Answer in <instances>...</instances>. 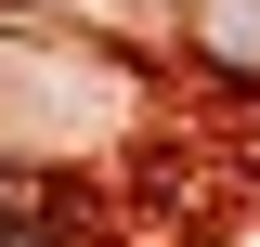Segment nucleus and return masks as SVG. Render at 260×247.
<instances>
[{"label":"nucleus","instance_id":"nucleus-2","mask_svg":"<svg viewBox=\"0 0 260 247\" xmlns=\"http://www.w3.org/2000/svg\"><path fill=\"white\" fill-rule=\"evenodd\" d=\"M195 52L221 65L234 91H260V0H195Z\"/></svg>","mask_w":260,"mask_h":247},{"label":"nucleus","instance_id":"nucleus-3","mask_svg":"<svg viewBox=\"0 0 260 247\" xmlns=\"http://www.w3.org/2000/svg\"><path fill=\"white\" fill-rule=\"evenodd\" d=\"M0 247H65V195L39 182L26 156H0Z\"/></svg>","mask_w":260,"mask_h":247},{"label":"nucleus","instance_id":"nucleus-1","mask_svg":"<svg viewBox=\"0 0 260 247\" xmlns=\"http://www.w3.org/2000/svg\"><path fill=\"white\" fill-rule=\"evenodd\" d=\"M156 78L104 39H65L39 13H0V156H104L117 130H143Z\"/></svg>","mask_w":260,"mask_h":247}]
</instances>
